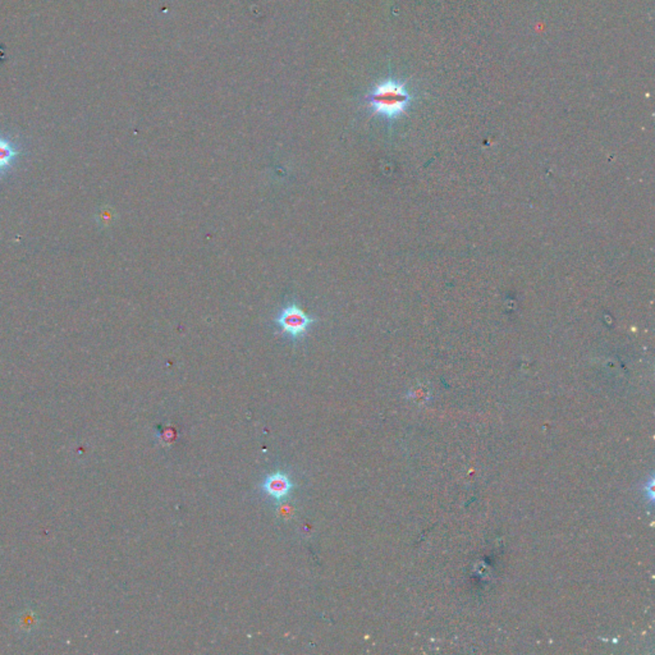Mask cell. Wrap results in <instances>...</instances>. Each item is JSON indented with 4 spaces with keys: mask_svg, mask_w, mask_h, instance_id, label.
I'll return each instance as SVG.
<instances>
[{
    "mask_svg": "<svg viewBox=\"0 0 655 655\" xmlns=\"http://www.w3.org/2000/svg\"><path fill=\"white\" fill-rule=\"evenodd\" d=\"M407 86L396 80L381 81L369 94L368 101L375 114L393 119L404 114L411 103Z\"/></svg>",
    "mask_w": 655,
    "mask_h": 655,
    "instance_id": "cell-1",
    "label": "cell"
},
{
    "mask_svg": "<svg viewBox=\"0 0 655 655\" xmlns=\"http://www.w3.org/2000/svg\"><path fill=\"white\" fill-rule=\"evenodd\" d=\"M315 319L307 315L297 304H289L276 319V328L291 341L305 337Z\"/></svg>",
    "mask_w": 655,
    "mask_h": 655,
    "instance_id": "cell-2",
    "label": "cell"
},
{
    "mask_svg": "<svg viewBox=\"0 0 655 655\" xmlns=\"http://www.w3.org/2000/svg\"><path fill=\"white\" fill-rule=\"evenodd\" d=\"M261 488L268 496L276 499V502H282L283 499L289 494L294 485L286 474L276 472L265 479Z\"/></svg>",
    "mask_w": 655,
    "mask_h": 655,
    "instance_id": "cell-3",
    "label": "cell"
},
{
    "mask_svg": "<svg viewBox=\"0 0 655 655\" xmlns=\"http://www.w3.org/2000/svg\"><path fill=\"white\" fill-rule=\"evenodd\" d=\"M19 155V147L14 142L0 135V178L14 166Z\"/></svg>",
    "mask_w": 655,
    "mask_h": 655,
    "instance_id": "cell-4",
    "label": "cell"
}]
</instances>
